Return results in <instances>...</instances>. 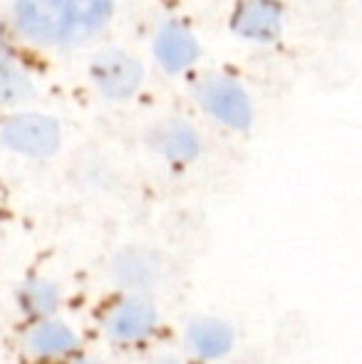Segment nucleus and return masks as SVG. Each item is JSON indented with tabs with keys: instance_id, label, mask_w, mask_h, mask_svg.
<instances>
[{
	"instance_id": "obj_5",
	"label": "nucleus",
	"mask_w": 362,
	"mask_h": 364,
	"mask_svg": "<svg viewBox=\"0 0 362 364\" xmlns=\"http://www.w3.org/2000/svg\"><path fill=\"white\" fill-rule=\"evenodd\" d=\"M231 25L233 33L248 43H273L283 30V8L278 0H241Z\"/></svg>"
},
{
	"instance_id": "obj_13",
	"label": "nucleus",
	"mask_w": 362,
	"mask_h": 364,
	"mask_svg": "<svg viewBox=\"0 0 362 364\" xmlns=\"http://www.w3.org/2000/svg\"><path fill=\"white\" fill-rule=\"evenodd\" d=\"M10 55V35L8 28H5L3 18H0V58H8Z\"/></svg>"
},
{
	"instance_id": "obj_1",
	"label": "nucleus",
	"mask_w": 362,
	"mask_h": 364,
	"mask_svg": "<svg viewBox=\"0 0 362 364\" xmlns=\"http://www.w3.org/2000/svg\"><path fill=\"white\" fill-rule=\"evenodd\" d=\"M112 8L115 0H15V25L38 45L70 48L100 33Z\"/></svg>"
},
{
	"instance_id": "obj_7",
	"label": "nucleus",
	"mask_w": 362,
	"mask_h": 364,
	"mask_svg": "<svg viewBox=\"0 0 362 364\" xmlns=\"http://www.w3.org/2000/svg\"><path fill=\"white\" fill-rule=\"evenodd\" d=\"M154 322H156L154 307L149 302L139 300V297H132V300H124L122 305H117L112 310L110 320H107V330L117 340L134 342L149 335L154 330Z\"/></svg>"
},
{
	"instance_id": "obj_4",
	"label": "nucleus",
	"mask_w": 362,
	"mask_h": 364,
	"mask_svg": "<svg viewBox=\"0 0 362 364\" xmlns=\"http://www.w3.org/2000/svg\"><path fill=\"white\" fill-rule=\"evenodd\" d=\"M92 80L107 100H129L144 82V70L132 55L107 50L92 63Z\"/></svg>"
},
{
	"instance_id": "obj_3",
	"label": "nucleus",
	"mask_w": 362,
	"mask_h": 364,
	"mask_svg": "<svg viewBox=\"0 0 362 364\" xmlns=\"http://www.w3.org/2000/svg\"><path fill=\"white\" fill-rule=\"evenodd\" d=\"M0 139L8 149L25 156L45 159L53 156L60 146V127L55 119L35 112L15 114L0 129Z\"/></svg>"
},
{
	"instance_id": "obj_6",
	"label": "nucleus",
	"mask_w": 362,
	"mask_h": 364,
	"mask_svg": "<svg viewBox=\"0 0 362 364\" xmlns=\"http://www.w3.org/2000/svg\"><path fill=\"white\" fill-rule=\"evenodd\" d=\"M198 40L179 20H169L154 38V55L166 73H183L198 60Z\"/></svg>"
},
{
	"instance_id": "obj_9",
	"label": "nucleus",
	"mask_w": 362,
	"mask_h": 364,
	"mask_svg": "<svg viewBox=\"0 0 362 364\" xmlns=\"http://www.w3.org/2000/svg\"><path fill=\"white\" fill-rule=\"evenodd\" d=\"M35 95L30 75L15 60L0 58V107H20Z\"/></svg>"
},
{
	"instance_id": "obj_11",
	"label": "nucleus",
	"mask_w": 362,
	"mask_h": 364,
	"mask_svg": "<svg viewBox=\"0 0 362 364\" xmlns=\"http://www.w3.org/2000/svg\"><path fill=\"white\" fill-rule=\"evenodd\" d=\"M30 347H33L38 355L45 357H58L68 355L78 347V337L70 330L68 325H60V322H45L38 330H33L30 335Z\"/></svg>"
},
{
	"instance_id": "obj_12",
	"label": "nucleus",
	"mask_w": 362,
	"mask_h": 364,
	"mask_svg": "<svg viewBox=\"0 0 362 364\" xmlns=\"http://www.w3.org/2000/svg\"><path fill=\"white\" fill-rule=\"evenodd\" d=\"M58 290L53 288L50 283L45 280H33V283L25 285L23 290V307L30 312V315H38V317H45L50 312L58 310Z\"/></svg>"
},
{
	"instance_id": "obj_2",
	"label": "nucleus",
	"mask_w": 362,
	"mask_h": 364,
	"mask_svg": "<svg viewBox=\"0 0 362 364\" xmlns=\"http://www.w3.org/2000/svg\"><path fill=\"white\" fill-rule=\"evenodd\" d=\"M198 105L216 122L231 129H248L253 119V107L246 90L226 75H208L198 82Z\"/></svg>"
},
{
	"instance_id": "obj_10",
	"label": "nucleus",
	"mask_w": 362,
	"mask_h": 364,
	"mask_svg": "<svg viewBox=\"0 0 362 364\" xmlns=\"http://www.w3.org/2000/svg\"><path fill=\"white\" fill-rule=\"evenodd\" d=\"M159 141V149L164 156H169L171 161H191L198 154V134L191 129L188 124H181V122H174V124L164 127L156 136Z\"/></svg>"
},
{
	"instance_id": "obj_8",
	"label": "nucleus",
	"mask_w": 362,
	"mask_h": 364,
	"mask_svg": "<svg viewBox=\"0 0 362 364\" xmlns=\"http://www.w3.org/2000/svg\"><path fill=\"white\" fill-rule=\"evenodd\" d=\"M188 345L203 360H216L231 350L233 332L218 320H196L188 327Z\"/></svg>"
}]
</instances>
